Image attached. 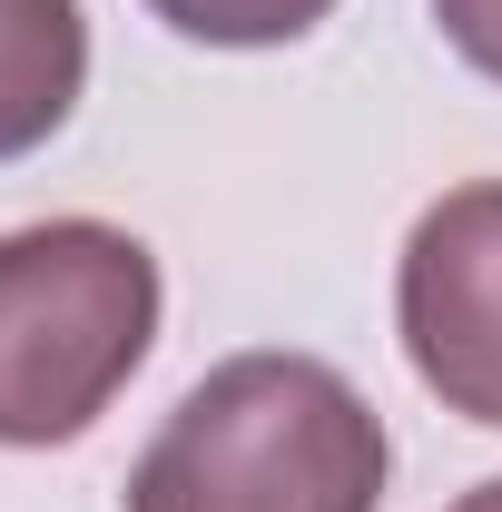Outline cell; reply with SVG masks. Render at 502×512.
<instances>
[{
  "label": "cell",
  "instance_id": "cell-5",
  "mask_svg": "<svg viewBox=\"0 0 502 512\" xmlns=\"http://www.w3.org/2000/svg\"><path fill=\"white\" fill-rule=\"evenodd\" d=\"M178 40H207V50H286L306 40L335 0H148Z\"/></svg>",
  "mask_w": 502,
  "mask_h": 512
},
{
  "label": "cell",
  "instance_id": "cell-3",
  "mask_svg": "<svg viewBox=\"0 0 502 512\" xmlns=\"http://www.w3.org/2000/svg\"><path fill=\"white\" fill-rule=\"evenodd\" d=\"M394 325L443 414L502 434V178L434 197L394 256Z\"/></svg>",
  "mask_w": 502,
  "mask_h": 512
},
{
  "label": "cell",
  "instance_id": "cell-2",
  "mask_svg": "<svg viewBox=\"0 0 502 512\" xmlns=\"http://www.w3.org/2000/svg\"><path fill=\"white\" fill-rule=\"evenodd\" d=\"M158 345V256L109 217L0 237V444H79Z\"/></svg>",
  "mask_w": 502,
  "mask_h": 512
},
{
  "label": "cell",
  "instance_id": "cell-1",
  "mask_svg": "<svg viewBox=\"0 0 502 512\" xmlns=\"http://www.w3.org/2000/svg\"><path fill=\"white\" fill-rule=\"evenodd\" d=\"M384 414L325 355H227L128 473V512H375Z\"/></svg>",
  "mask_w": 502,
  "mask_h": 512
},
{
  "label": "cell",
  "instance_id": "cell-4",
  "mask_svg": "<svg viewBox=\"0 0 502 512\" xmlns=\"http://www.w3.org/2000/svg\"><path fill=\"white\" fill-rule=\"evenodd\" d=\"M89 89V20L79 0H0V168L50 148Z\"/></svg>",
  "mask_w": 502,
  "mask_h": 512
},
{
  "label": "cell",
  "instance_id": "cell-6",
  "mask_svg": "<svg viewBox=\"0 0 502 512\" xmlns=\"http://www.w3.org/2000/svg\"><path fill=\"white\" fill-rule=\"evenodd\" d=\"M434 20L483 79H502V0H434Z\"/></svg>",
  "mask_w": 502,
  "mask_h": 512
},
{
  "label": "cell",
  "instance_id": "cell-7",
  "mask_svg": "<svg viewBox=\"0 0 502 512\" xmlns=\"http://www.w3.org/2000/svg\"><path fill=\"white\" fill-rule=\"evenodd\" d=\"M453 512H502V473H493V483H473V493H463Z\"/></svg>",
  "mask_w": 502,
  "mask_h": 512
}]
</instances>
